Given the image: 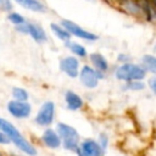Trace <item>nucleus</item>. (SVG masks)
Returning a JSON list of instances; mask_svg holds the SVG:
<instances>
[{
	"instance_id": "12",
	"label": "nucleus",
	"mask_w": 156,
	"mask_h": 156,
	"mask_svg": "<svg viewBox=\"0 0 156 156\" xmlns=\"http://www.w3.org/2000/svg\"><path fill=\"white\" fill-rule=\"evenodd\" d=\"M40 144L49 150L61 149V138L54 127H45L39 136Z\"/></svg>"
},
{
	"instance_id": "24",
	"label": "nucleus",
	"mask_w": 156,
	"mask_h": 156,
	"mask_svg": "<svg viewBox=\"0 0 156 156\" xmlns=\"http://www.w3.org/2000/svg\"><path fill=\"white\" fill-rule=\"evenodd\" d=\"M145 79L146 88L150 90L151 94H156V74H147Z\"/></svg>"
},
{
	"instance_id": "11",
	"label": "nucleus",
	"mask_w": 156,
	"mask_h": 156,
	"mask_svg": "<svg viewBox=\"0 0 156 156\" xmlns=\"http://www.w3.org/2000/svg\"><path fill=\"white\" fill-rule=\"evenodd\" d=\"M74 155L76 156H100V155H104V151L99 146L95 138H83L80 139Z\"/></svg>"
},
{
	"instance_id": "10",
	"label": "nucleus",
	"mask_w": 156,
	"mask_h": 156,
	"mask_svg": "<svg viewBox=\"0 0 156 156\" xmlns=\"http://www.w3.org/2000/svg\"><path fill=\"white\" fill-rule=\"evenodd\" d=\"M88 63L100 74H102L104 77H106L110 71H111V63L108 61V58L101 54L100 51H94V52H89L88 54Z\"/></svg>"
},
{
	"instance_id": "18",
	"label": "nucleus",
	"mask_w": 156,
	"mask_h": 156,
	"mask_svg": "<svg viewBox=\"0 0 156 156\" xmlns=\"http://www.w3.org/2000/svg\"><path fill=\"white\" fill-rule=\"evenodd\" d=\"M49 27H50V32H51V34H52L56 39H58L60 41L66 43L67 40L72 39V37L69 35V33L67 32V29H66L60 22H51Z\"/></svg>"
},
{
	"instance_id": "9",
	"label": "nucleus",
	"mask_w": 156,
	"mask_h": 156,
	"mask_svg": "<svg viewBox=\"0 0 156 156\" xmlns=\"http://www.w3.org/2000/svg\"><path fill=\"white\" fill-rule=\"evenodd\" d=\"M80 60L77 58L76 56L67 54L65 56H62L58 61V68L60 71L68 78L71 79H76L78 77L79 69H80Z\"/></svg>"
},
{
	"instance_id": "29",
	"label": "nucleus",
	"mask_w": 156,
	"mask_h": 156,
	"mask_svg": "<svg viewBox=\"0 0 156 156\" xmlns=\"http://www.w3.org/2000/svg\"><path fill=\"white\" fill-rule=\"evenodd\" d=\"M0 156H4V152H2L1 150H0Z\"/></svg>"
},
{
	"instance_id": "28",
	"label": "nucleus",
	"mask_w": 156,
	"mask_h": 156,
	"mask_svg": "<svg viewBox=\"0 0 156 156\" xmlns=\"http://www.w3.org/2000/svg\"><path fill=\"white\" fill-rule=\"evenodd\" d=\"M101 1H104V2H106L107 5H111V6H115V4H116V1H117V0H101Z\"/></svg>"
},
{
	"instance_id": "21",
	"label": "nucleus",
	"mask_w": 156,
	"mask_h": 156,
	"mask_svg": "<svg viewBox=\"0 0 156 156\" xmlns=\"http://www.w3.org/2000/svg\"><path fill=\"white\" fill-rule=\"evenodd\" d=\"M29 98H30V94L26 88L20 87V85L12 87V89H11V99L18 100V101H29Z\"/></svg>"
},
{
	"instance_id": "19",
	"label": "nucleus",
	"mask_w": 156,
	"mask_h": 156,
	"mask_svg": "<svg viewBox=\"0 0 156 156\" xmlns=\"http://www.w3.org/2000/svg\"><path fill=\"white\" fill-rule=\"evenodd\" d=\"M139 63L147 74H156V56L154 54H144Z\"/></svg>"
},
{
	"instance_id": "13",
	"label": "nucleus",
	"mask_w": 156,
	"mask_h": 156,
	"mask_svg": "<svg viewBox=\"0 0 156 156\" xmlns=\"http://www.w3.org/2000/svg\"><path fill=\"white\" fill-rule=\"evenodd\" d=\"M115 6L124 15L141 20V4L140 0H117Z\"/></svg>"
},
{
	"instance_id": "22",
	"label": "nucleus",
	"mask_w": 156,
	"mask_h": 156,
	"mask_svg": "<svg viewBox=\"0 0 156 156\" xmlns=\"http://www.w3.org/2000/svg\"><path fill=\"white\" fill-rule=\"evenodd\" d=\"M6 18L7 21L15 27V26H18V24H22L27 21V18L18 11H15V10H11L10 12L6 13Z\"/></svg>"
},
{
	"instance_id": "14",
	"label": "nucleus",
	"mask_w": 156,
	"mask_h": 156,
	"mask_svg": "<svg viewBox=\"0 0 156 156\" xmlns=\"http://www.w3.org/2000/svg\"><path fill=\"white\" fill-rule=\"evenodd\" d=\"M63 102L68 111L71 112H78L82 111L85 106V101L80 94H78L76 90L67 89L63 93Z\"/></svg>"
},
{
	"instance_id": "23",
	"label": "nucleus",
	"mask_w": 156,
	"mask_h": 156,
	"mask_svg": "<svg viewBox=\"0 0 156 156\" xmlns=\"http://www.w3.org/2000/svg\"><path fill=\"white\" fill-rule=\"evenodd\" d=\"M95 139H96L99 146L101 147V150H102L104 154H105V152L107 151L108 146H110V135H108L106 132H100L99 135H98V138H95Z\"/></svg>"
},
{
	"instance_id": "2",
	"label": "nucleus",
	"mask_w": 156,
	"mask_h": 156,
	"mask_svg": "<svg viewBox=\"0 0 156 156\" xmlns=\"http://www.w3.org/2000/svg\"><path fill=\"white\" fill-rule=\"evenodd\" d=\"M54 128L56 129L57 134L61 138V149L74 154L79 145V141L82 139L78 129L76 127H73L72 124H68V123L61 122V121L56 122Z\"/></svg>"
},
{
	"instance_id": "8",
	"label": "nucleus",
	"mask_w": 156,
	"mask_h": 156,
	"mask_svg": "<svg viewBox=\"0 0 156 156\" xmlns=\"http://www.w3.org/2000/svg\"><path fill=\"white\" fill-rule=\"evenodd\" d=\"M7 113L15 119H27L33 115V106L29 101L9 100L6 104Z\"/></svg>"
},
{
	"instance_id": "31",
	"label": "nucleus",
	"mask_w": 156,
	"mask_h": 156,
	"mask_svg": "<svg viewBox=\"0 0 156 156\" xmlns=\"http://www.w3.org/2000/svg\"><path fill=\"white\" fill-rule=\"evenodd\" d=\"M100 156H105V154H104V155H100Z\"/></svg>"
},
{
	"instance_id": "16",
	"label": "nucleus",
	"mask_w": 156,
	"mask_h": 156,
	"mask_svg": "<svg viewBox=\"0 0 156 156\" xmlns=\"http://www.w3.org/2000/svg\"><path fill=\"white\" fill-rule=\"evenodd\" d=\"M141 4V21L154 23L156 20V4L151 0H140Z\"/></svg>"
},
{
	"instance_id": "15",
	"label": "nucleus",
	"mask_w": 156,
	"mask_h": 156,
	"mask_svg": "<svg viewBox=\"0 0 156 156\" xmlns=\"http://www.w3.org/2000/svg\"><path fill=\"white\" fill-rule=\"evenodd\" d=\"M12 1L15 5H18L20 7L34 13H45L49 10L44 0H12Z\"/></svg>"
},
{
	"instance_id": "4",
	"label": "nucleus",
	"mask_w": 156,
	"mask_h": 156,
	"mask_svg": "<svg viewBox=\"0 0 156 156\" xmlns=\"http://www.w3.org/2000/svg\"><path fill=\"white\" fill-rule=\"evenodd\" d=\"M13 28H15V30L18 34L28 35L37 44H45L48 41V32L38 22L27 20L24 23L18 24V26H15Z\"/></svg>"
},
{
	"instance_id": "27",
	"label": "nucleus",
	"mask_w": 156,
	"mask_h": 156,
	"mask_svg": "<svg viewBox=\"0 0 156 156\" xmlns=\"http://www.w3.org/2000/svg\"><path fill=\"white\" fill-rule=\"evenodd\" d=\"M10 144V141L7 140V138L5 136V134L0 130V145H9Z\"/></svg>"
},
{
	"instance_id": "5",
	"label": "nucleus",
	"mask_w": 156,
	"mask_h": 156,
	"mask_svg": "<svg viewBox=\"0 0 156 156\" xmlns=\"http://www.w3.org/2000/svg\"><path fill=\"white\" fill-rule=\"evenodd\" d=\"M55 118H56V104L52 100H45L34 113L33 121L38 127L45 128V127H51L55 123Z\"/></svg>"
},
{
	"instance_id": "25",
	"label": "nucleus",
	"mask_w": 156,
	"mask_h": 156,
	"mask_svg": "<svg viewBox=\"0 0 156 156\" xmlns=\"http://www.w3.org/2000/svg\"><path fill=\"white\" fill-rule=\"evenodd\" d=\"M13 1L12 0H0V12L7 13L11 10H13Z\"/></svg>"
},
{
	"instance_id": "26",
	"label": "nucleus",
	"mask_w": 156,
	"mask_h": 156,
	"mask_svg": "<svg viewBox=\"0 0 156 156\" xmlns=\"http://www.w3.org/2000/svg\"><path fill=\"white\" fill-rule=\"evenodd\" d=\"M129 61H133V57L128 52H118L117 56H116V62L118 65L119 63H126V62H129Z\"/></svg>"
},
{
	"instance_id": "20",
	"label": "nucleus",
	"mask_w": 156,
	"mask_h": 156,
	"mask_svg": "<svg viewBox=\"0 0 156 156\" xmlns=\"http://www.w3.org/2000/svg\"><path fill=\"white\" fill-rule=\"evenodd\" d=\"M122 89L124 91H132V93L144 91L146 89L145 79L144 80H130V82H126V83H123Z\"/></svg>"
},
{
	"instance_id": "7",
	"label": "nucleus",
	"mask_w": 156,
	"mask_h": 156,
	"mask_svg": "<svg viewBox=\"0 0 156 156\" xmlns=\"http://www.w3.org/2000/svg\"><path fill=\"white\" fill-rule=\"evenodd\" d=\"M77 78L83 88H85L88 90H93V89H96L99 87L100 82L102 79H105L106 77H104L102 74L96 72L89 63H83L80 66Z\"/></svg>"
},
{
	"instance_id": "32",
	"label": "nucleus",
	"mask_w": 156,
	"mask_h": 156,
	"mask_svg": "<svg viewBox=\"0 0 156 156\" xmlns=\"http://www.w3.org/2000/svg\"><path fill=\"white\" fill-rule=\"evenodd\" d=\"M4 156H5V155H4Z\"/></svg>"
},
{
	"instance_id": "17",
	"label": "nucleus",
	"mask_w": 156,
	"mask_h": 156,
	"mask_svg": "<svg viewBox=\"0 0 156 156\" xmlns=\"http://www.w3.org/2000/svg\"><path fill=\"white\" fill-rule=\"evenodd\" d=\"M65 46L68 49V51H69L71 55L76 56L79 60H85L88 57V54L89 52H88L87 46L84 44L79 43V41H74V40L69 39V40H67L65 43Z\"/></svg>"
},
{
	"instance_id": "1",
	"label": "nucleus",
	"mask_w": 156,
	"mask_h": 156,
	"mask_svg": "<svg viewBox=\"0 0 156 156\" xmlns=\"http://www.w3.org/2000/svg\"><path fill=\"white\" fill-rule=\"evenodd\" d=\"M0 130L5 134L10 144H12L21 154L26 156H37L38 149L37 146L13 124L10 119L0 116Z\"/></svg>"
},
{
	"instance_id": "6",
	"label": "nucleus",
	"mask_w": 156,
	"mask_h": 156,
	"mask_svg": "<svg viewBox=\"0 0 156 156\" xmlns=\"http://www.w3.org/2000/svg\"><path fill=\"white\" fill-rule=\"evenodd\" d=\"M60 23L67 29V32L69 33V35L72 38H76L78 40H83V41H87V43H94V41L99 40V35L96 33L83 28L80 24H78L77 22H74L72 20L62 18L60 21Z\"/></svg>"
},
{
	"instance_id": "30",
	"label": "nucleus",
	"mask_w": 156,
	"mask_h": 156,
	"mask_svg": "<svg viewBox=\"0 0 156 156\" xmlns=\"http://www.w3.org/2000/svg\"><path fill=\"white\" fill-rule=\"evenodd\" d=\"M88 1H94V0H88Z\"/></svg>"
},
{
	"instance_id": "3",
	"label": "nucleus",
	"mask_w": 156,
	"mask_h": 156,
	"mask_svg": "<svg viewBox=\"0 0 156 156\" xmlns=\"http://www.w3.org/2000/svg\"><path fill=\"white\" fill-rule=\"evenodd\" d=\"M147 73L141 67L139 62L129 61L126 63H119L113 68V77L121 82H130V80H144Z\"/></svg>"
}]
</instances>
